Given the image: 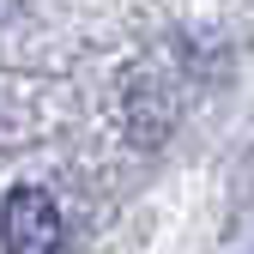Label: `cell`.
<instances>
[{
	"mask_svg": "<svg viewBox=\"0 0 254 254\" xmlns=\"http://www.w3.org/2000/svg\"><path fill=\"white\" fill-rule=\"evenodd\" d=\"M61 206L43 194V188H12L6 206H0V242L6 254H61Z\"/></svg>",
	"mask_w": 254,
	"mask_h": 254,
	"instance_id": "6da1fadb",
	"label": "cell"
}]
</instances>
